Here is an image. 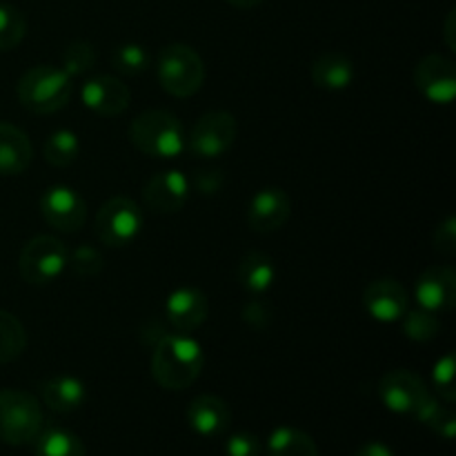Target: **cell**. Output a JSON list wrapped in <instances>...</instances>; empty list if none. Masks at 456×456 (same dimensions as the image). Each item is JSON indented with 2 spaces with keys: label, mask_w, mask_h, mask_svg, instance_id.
I'll use <instances>...</instances> for the list:
<instances>
[{
  "label": "cell",
  "mask_w": 456,
  "mask_h": 456,
  "mask_svg": "<svg viewBox=\"0 0 456 456\" xmlns=\"http://www.w3.org/2000/svg\"><path fill=\"white\" fill-rule=\"evenodd\" d=\"M225 185V174L221 169H196L191 176V187L203 196H214Z\"/></svg>",
  "instance_id": "e575fe53"
},
{
  "label": "cell",
  "mask_w": 456,
  "mask_h": 456,
  "mask_svg": "<svg viewBox=\"0 0 456 456\" xmlns=\"http://www.w3.org/2000/svg\"><path fill=\"white\" fill-rule=\"evenodd\" d=\"M239 123L230 111H208L191 127L187 150L199 159H218L234 145Z\"/></svg>",
  "instance_id": "ba28073f"
},
{
  "label": "cell",
  "mask_w": 456,
  "mask_h": 456,
  "mask_svg": "<svg viewBox=\"0 0 456 456\" xmlns=\"http://www.w3.org/2000/svg\"><path fill=\"white\" fill-rule=\"evenodd\" d=\"M27 332L20 321L7 310H0V363H12L25 352Z\"/></svg>",
  "instance_id": "d4e9b609"
},
{
  "label": "cell",
  "mask_w": 456,
  "mask_h": 456,
  "mask_svg": "<svg viewBox=\"0 0 456 456\" xmlns=\"http://www.w3.org/2000/svg\"><path fill=\"white\" fill-rule=\"evenodd\" d=\"M129 141L141 154L172 160L187 150L185 127L172 111L147 110L129 125Z\"/></svg>",
  "instance_id": "7a4b0ae2"
},
{
  "label": "cell",
  "mask_w": 456,
  "mask_h": 456,
  "mask_svg": "<svg viewBox=\"0 0 456 456\" xmlns=\"http://www.w3.org/2000/svg\"><path fill=\"white\" fill-rule=\"evenodd\" d=\"M379 396L390 412L417 417L432 395L419 374L410 370H392L379 381Z\"/></svg>",
  "instance_id": "9c48e42d"
},
{
  "label": "cell",
  "mask_w": 456,
  "mask_h": 456,
  "mask_svg": "<svg viewBox=\"0 0 456 456\" xmlns=\"http://www.w3.org/2000/svg\"><path fill=\"white\" fill-rule=\"evenodd\" d=\"M435 249L444 256L456 254V218L448 216L435 232Z\"/></svg>",
  "instance_id": "8d00e7d4"
},
{
  "label": "cell",
  "mask_w": 456,
  "mask_h": 456,
  "mask_svg": "<svg viewBox=\"0 0 456 456\" xmlns=\"http://www.w3.org/2000/svg\"><path fill=\"white\" fill-rule=\"evenodd\" d=\"M69 263V249L53 236H34L27 240L18 258L20 276L31 285L53 283Z\"/></svg>",
  "instance_id": "8992f818"
},
{
  "label": "cell",
  "mask_w": 456,
  "mask_h": 456,
  "mask_svg": "<svg viewBox=\"0 0 456 456\" xmlns=\"http://www.w3.org/2000/svg\"><path fill=\"white\" fill-rule=\"evenodd\" d=\"M18 101L34 114H56L69 102L74 83L56 65H36L18 80Z\"/></svg>",
  "instance_id": "3957f363"
},
{
  "label": "cell",
  "mask_w": 456,
  "mask_h": 456,
  "mask_svg": "<svg viewBox=\"0 0 456 456\" xmlns=\"http://www.w3.org/2000/svg\"><path fill=\"white\" fill-rule=\"evenodd\" d=\"M205 365V352L190 334H163L151 352V377L172 392L194 386Z\"/></svg>",
  "instance_id": "6da1fadb"
},
{
  "label": "cell",
  "mask_w": 456,
  "mask_h": 456,
  "mask_svg": "<svg viewBox=\"0 0 456 456\" xmlns=\"http://www.w3.org/2000/svg\"><path fill=\"white\" fill-rule=\"evenodd\" d=\"M414 419H417V421H421L423 426L430 428V430L436 432L439 436H444V439H454L456 417H454L452 408H450V405L439 403L435 396H430V399H428V403L423 405L421 412H419Z\"/></svg>",
  "instance_id": "f1b7e54d"
},
{
  "label": "cell",
  "mask_w": 456,
  "mask_h": 456,
  "mask_svg": "<svg viewBox=\"0 0 456 456\" xmlns=\"http://www.w3.org/2000/svg\"><path fill=\"white\" fill-rule=\"evenodd\" d=\"M227 456H261V441L252 432H236L225 441Z\"/></svg>",
  "instance_id": "836d02e7"
},
{
  "label": "cell",
  "mask_w": 456,
  "mask_h": 456,
  "mask_svg": "<svg viewBox=\"0 0 456 456\" xmlns=\"http://www.w3.org/2000/svg\"><path fill=\"white\" fill-rule=\"evenodd\" d=\"M236 276H239V283L252 297H263L276 283V265L265 252H256L254 249V252H248L240 258Z\"/></svg>",
  "instance_id": "7402d4cb"
},
{
  "label": "cell",
  "mask_w": 456,
  "mask_h": 456,
  "mask_svg": "<svg viewBox=\"0 0 456 456\" xmlns=\"http://www.w3.org/2000/svg\"><path fill=\"white\" fill-rule=\"evenodd\" d=\"M142 230V212L127 196H114L96 214V236L107 248L134 243Z\"/></svg>",
  "instance_id": "52a82bcc"
},
{
  "label": "cell",
  "mask_w": 456,
  "mask_h": 456,
  "mask_svg": "<svg viewBox=\"0 0 456 456\" xmlns=\"http://www.w3.org/2000/svg\"><path fill=\"white\" fill-rule=\"evenodd\" d=\"M151 56L142 45L125 43L111 52V65L125 76H141L150 69Z\"/></svg>",
  "instance_id": "f546056e"
},
{
  "label": "cell",
  "mask_w": 456,
  "mask_h": 456,
  "mask_svg": "<svg viewBox=\"0 0 456 456\" xmlns=\"http://www.w3.org/2000/svg\"><path fill=\"white\" fill-rule=\"evenodd\" d=\"M34 159L29 136L12 123H0V176H18Z\"/></svg>",
  "instance_id": "d6986e66"
},
{
  "label": "cell",
  "mask_w": 456,
  "mask_h": 456,
  "mask_svg": "<svg viewBox=\"0 0 456 456\" xmlns=\"http://www.w3.org/2000/svg\"><path fill=\"white\" fill-rule=\"evenodd\" d=\"M190 199V178L178 169L154 174L142 190V200L156 214H174Z\"/></svg>",
  "instance_id": "4fadbf2b"
},
{
  "label": "cell",
  "mask_w": 456,
  "mask_h": 456,
  "mask_svg": "<svg viewBox=\"0 0 456 456\" xmlns=\"http://www.w3.org/2000/svg\"><path fill=\"white\" fill-rule=\"evenodd\" d=\"M403 334L410 338V341H417V343H430L439 337L441 332V321L435 312H428V310H412V312H405L403 319Z\"/></svg>",
  "instance_id": "83f0119b"
},
{
  "label": "cell",
  "mask_w": 456,
  "mask_h": 456,
  "mask_svg": "<svg viewBox=\"0 0 456 456\" xmlns=\"http://www.w3.org/2000/svg\"><path fill=\"white\" fill-rule=\"evenodd\" d=\"M40 214L53 230L76 234L85 225L87 205H85L83 196L71 187L53 185L40 196Z\"/></svg>",
  "instance_id": "30bf717a"
},
{
  "label": "cell",
  "mask_w": 456,
  "mask_h": 456,
  "mask_svg": "<svg viewBox=\"0 0 456 456\" xmlns=\"http://www.w3.org/2000/svg\"><path fill=\"white\" fill-rule=\"evenodd\" d=\"M85 107L92 110L94 114L102 116V118H114V116L123 114L132 101V92L127 85L116 76H94L83 85L80 92Z\"/></svg>",
  "instance_id": "7c38bea8"
},
{
  "label": "cell",
  "mask_w": 456,
  "mask_h": 456,
  "mask_svg": "<svg viewBox=\"0 0 456 456\" xmlns=\"http://www.w3.org/2000/svg\"><path fill=\"white\" fill-rule=\"evenodd\" d=\"M159 83L169 96L190 98L203 87L205 65L194 47L183 43H172L163 47L156 58Z\"/></svg>",
  "instance_id": "277c9868"
},
{
  "label": "cell",
  "mask_w": 456,
  "mask_h": 456,
  "mask_svg": "<svg viewBox=\"0 0 456 456\" xmlns=\"http://www.w3.org/2000/svg\"><path fill=\"white\" fill-rule=\"evenodd\" d=\"M414 298L423 310L435 314L452 310L456 303V272L444 265L428 267L417 279Z\"/></svg>",
  "instance_id": "2e32d148"
},
{
  "label": "cell",
  "mask_w": 456,
  "mask_h": 456,
  "mask_svg": "<svg viewBox=\"0 0 456 456\" xmlns=\"http://www.w3.org/2000/svg\"><path fill=\"white\" fill-rule=\"evenodd\" d=\"M67 267H71L76 276H85V279H92V276H98L105 267V258H102L101 249L94 248V245L85 243L78 245L74 252H69V263Z\"/></svg>",
  "instance_id": "1f68e13d"
},
{
  "label": "cell",
  "mask_w": 456,
  "mask_h": 456,
  "mask_svg": "<svg viewBox=\"0 0 456 456\" xmlns=\"http://www.w3.org/2000/svg\"><path fill=\"white\" fill-rule=\"evenodd\" d=\"M40 399L52 412L69 414L83 408L85 399H87V387L80 379L62 374V377H53L40 386Z\"/></svg>",
  "instance_id": "44dd1931"
},
{
  "label": "cell",
  "mask_w": 456,
  "mask_h": 456,
  "mask_svg": "<svg viewBox=\"0 0 456 456\" xmlns=\"http://www.w3.org/2000/svg\"><path fill=\"white\" fill-rule=\"evenodd\" d=\"M240 316H243V321L252 330H265L272 319V312H270V305H267L265 301H261V297H254L252 301L245 303Z\"/></svg>",
  "instance_id": "d590c367"
},
{
  "label": "cell",
  "mask_w": 456,
  "mask_h": 456,
  "mask_svg": "<svg viewBox=\"0 0 456 456\" xmlns=\"http://www.w3.org/2000/svg\"><path fill=\"white\" fill-rule=\"evenodd\" d=\"M363 307L379 323H396L408 312V292L395 279H377L365 288Z\"/></svg>",
  "instance_id": "9a60e30c"
},
{
  "label": "cell",
  "mask_w": 456,
  "mask_h": 456,
  "mask_svg": "<svg viewBox=\"0 0 456 456\" xmlns=\"http://www.w3.org/2000/svg\"><path fill=\"white\" fill-rule=\"evenodd\" d=\"M43 405L25 390H0V441L7 445L34 444L43 430Z\"/></svg>",
  "instance_id": "5b68a950"
},
{
  "label": "cell",
  "mask_w": 456,
  "mask_h": 456,
  "mask_svg": "<svg viewBox=\"0 0 456 456\" xmlns=\"http://www.w3.org/2000/svg\"><path fill=\"white\" fill-rule=\"evenodd\" d=\"M209 301L200 289L178 288L165 301V316L181 334H191L208 321Z\"/></svg>",
  "instance_id": "e0dca14e"
},
{
  "label": "cell",
  "mask_w": 456,
  "mask_h": 456,
  "mask_svg": "<svg viewBox=\"0 0 456 456\" xmlns=\"http://www.w3.org/2000/svg\"><path fill=\"white\" fill-rule=\"evenodd\" d=\"M292 214V200L281 187H265L254 194L248 208V225L256 234H272L288 223Z\"/></svg>",
  "instance_id": "5bb4252c"
},
{
  "label": "cell",
  "mask_w": 456,
  "mask_h": 456,
  "mask_svg": "<svg viewBox=\"0 0 456 456\" xmlns=\"http://www.w3.org/2000/svg\"><path fill=\"white\" fill-rule=\"evenodd\" d=\"M270 456H319L314 439L297 428H276L267 439Z\"/></svg>",
  "instance_id": "603a6c76"
},
{
  "label": "cell",
  "mask_w": 456,
  "mask_h": 456,
  "mask_svg": "<svg viewBox=\"0 0 456 456\" xmlns=\"http://www.w3.org/2000/svg\"><path fill=\"white\" fill-rule=\"evenodd\" d=\"M454 29H456V12L448 13V18H445V43H448L450 49H456V36H454Z\"/></svg>",
  "instance_id": "f35d334b"
},
{
  "label": "cell",
  "mask_w": 456,
  "mask_h": 456,
  "mask_svg": "<svg viewBox=\"0 0 456 456\" xmlns=\"http://www.w3.org/2000/svg\"><path fill=\"white\" fill-rule=\"evenodd\" d=\"M454 374H456V361L454 354H445L439 359L432 370V383H435L436 392L445 403H454L456 401V387H454Z\"/></svg>",
  "instance_id": "d6a6232c"
},
{
  "label": "cell",
  "mask_w": 456,
  "mask_h": 456,
  "mask_svg": "<svg viewBox=\"0 0 456 456\" xmlns=\"http://www.w3.org/2000/svg\"><path fill=\"white\" fill-rule=\"evenodd\" d=\"M80 154V141L71 129H58L47 138L43 147V156L53 167H69Z\"/></svg>",
  "instance_id": "484cf974"
},
{
  "label": "cell",
  "mask_w": 456,
  "mask_h": 456,
  "mask_svg": "<svg viewBox=\"0 0 456 456\" xmlns=\"http://www.w3.org/2000/svg\"><path fill=\"white\" fill-rule=\"evenodd\" d=\"M354 456H395V454H392V450L387 448L386 444H379V441H372V444L361 445L359 452H356Z\"/></svg>",
  "instance_id": "74e56055"
},
{
  "label": "cell",
  "mask_w": 456,
  "mask_h": 456,
  "mask_svg": "<svg viewBox=\"0 0 456 456\" xmlns=\"http://www.w3.org/2000/svg\"><path fill=\"white\" fill-rule=\"evenodd\" d=\"M227 3L236 9H254V7H258L261 3H265V0H227Z\"/></svg>",
  "instance_id": "ab89813d"
},
{
  "label": "cell",
  "mask_w": 456,
  "mask_h": 456,
  "mask_svg": "<svg viewBox=\"0 0 456 456\" xmlns=\"http://www.w3.org/2000/svg\"><path fill=\"white\" fill-rule=\"evenodd\" d=\"M414 85L426 101L435 105H452L456 98V65L448 56L430 53L419 61Z\"/></svg>",
  "instance_id": "8fae6325"
},
{
  "label": "cell",
  "mask_w": 456,
  "mask_h": 456,
  "mask_svg": "<svg viewBox=\"0 0 456 456\" xmlns=\"http://www.w3.org/2000/svg\"><path fill=\"white\" fill-rule=\"evenodd\" d=\"M94 65H96V49L87 40H74V43L67 45L61 56V69L71 80L89 74L94 69Z\"/></svg>",
  "instance_id": "4316f807"
},
{
  "label": "cell",
  "mask_w": 456,
  "mask_h": 456,
  "mask_svg": "<svg viewBox=\"0 0 456 456\" xmlns=\"http://www.w3.org/2000/svg\"><path fill=\"white\" fill-rule=\"evenodd\" d=\"M36 456H85V445L74 432L47 428L36 436Z\"/></svg>",
  "instance_id": "cb8c5ba5"
},
{
  "label": "cell",
  "mask_w": 456,
  "mask_h": 456,
  "mask_svg": "<svg viewBox=\"0 0 456 456\" xmlns=\"http://www.w3.org/2000/svg\"><path fill=\"white\" fill-rule=\"evenodd\" d=\"M187 423L199 436H221L230 428V405L214 395H200L187 408Z\"/></svg>",
  "instance_id": "ac0fdd59"
},
{
  "label": "cell",
  "mask_w": 456,
  "mask_h": 456,
  "mask_svg": "<svg viewBox=\"0 0 456 456\" xmlns=\"http://www.w3.org/2000/svg\"><path fill=\"white\" fill-rule=\"evenodd\" d=\"M312 83L325 92H343L354 83V62L341 52L321 53L310 67Z\"/></svg>",
  "instance_id": "ffe728a7"
},
{
  "label": "cell",
  "mask_w": 456,
  "mask_h": 456,
  "mask_svg": "<svg viewBox=\"0 0 456 456\" xmlns=\"http://www.w3.org/2000/svg\"><path fill=\"white\" fill-rule=\"evenodd\" d=\"M27 20L22 16L20 9L13 4L0 3V52H9V49L18 47L20 40L25 38Z\"/></svg>",
  "instance_id": "4dcf8cb0"
}]
</instances>
